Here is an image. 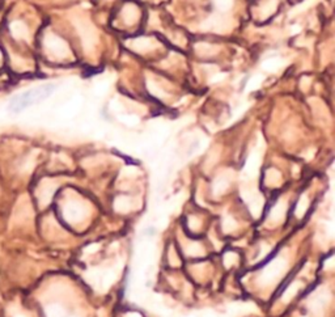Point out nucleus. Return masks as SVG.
Masks as SVG:
<instances>
[{
	"instance_id": "obj_1",
	"label": "nucleus",
	"mask_w": 335,
	"mask_h": 317,
	"mask_svg": "<svg viewBox=\"0 0 335 317\" xmlns=\"http://www.w3.org/2000/svg\"><path fill=\"white\" fill-rule=\"evenodd\" d=\"M55 88H57L55 84H42V85H38V87H33L24 90L21 93L12 97V100L10 101V107H8L10 108V112H12V113H21V112L28 109V108L33 107L36 103L42 102L50 94H53Z\"/></svg>"
},
{
	"instance_id": "obj_2",
	"label": "nucleus",
	"mask_w": 335,
	"mask_h": 317,
	"mask_svg": "<svg viewBox=\"0 0 335 317\" xmlns=\"http://www.w3.org/2000/svg\"><path fill=\"white\" fill-rule=\"evenodd\" d=\"M45 47H46L47 53L53 55L55 59H63L70 53L66 42L54 34H47L45 38Z\"/></svg>"
},
{
	"instance_id": "obj_3",
	"label": "nucleus",
	"mask_w": 335,
	"mask_h": 317,
	"mask_svg": "<svg viewBox=\"0 0 335 317\" xmlns=\"http://www.w3.org/2000/svg\"><path fill=\"white\" fill-rule=\"evenodd\" d=\"M10 33L12 34V37L15 40H27L28 36H29V32H28V27L23 21L17 20L10 25Z\"/></svg>"
},
{
	"instance_id": "obj_4",
	"label": "nucleus",
	"mask_w": 335,
	"mask_h": 317,
	"mask_svg": "<svg viewBox=\"0 0 335 317\" xmlns=\"http://www.w3.org/2000/svg\"><path fill=\"white\" fill-rule=\"evenodd\" d=\"M138 14H139V12H138V8H136L135 6L127 4L122 12L123 20L127 24H134L136 21V19H138Z\"/></svg>"
},
{
	"instance_id": "obj_5",
	"label": "nucleus",
	"mask_w": 335,
	"mask_h": 317,
	"mask_svg": "<svg viewBox=\"0 0 335 317\" xmlns=\"http://www.w3.org/2000/svg\"><path fill=\"white\" fill-rule=\"evenodd\" d=\"M130 46L133 47V49H135V50L146 51V50H151V49H153L155 44H153L150 38H139V40L131 41Z\"/></svg>"
},
{
	"instance_id": "obj_6",
	"label": "nucleus",
	"mask_w": 335,
	"mask_h": 317,
	"mask_svg": "<svg viewBox=\"0 0 335 317\" xmlns=\"http://www.w3.org/2000/svg\"><path fill=\"white\" fill-rule=\"evenodd\" d=\"M208 24V29L211 30H216V32H220V30H227L228 29V23L224 21L222 19H217V20H208L207 21Z\"/></svg>"
},
{
	"instance_id": "obj_7",
	"label": "nucleus",
	"mask_w": 335,
	"mask_h": 317,
	"mask_svg": "<svg viewBox=\"0 0 335 317\" xmlns=\"http://www.w3.org/2000/svg\"><path fill=\"white\" fill-rule=\"evenodd\" d=\"M196 49H198V54L200 55H211L213 54L212 49H216V47L209 46V45H199V46H196Z\"/></svg>"
},
{
	"instance_id": "obj_8",
	"label": "nucleus",
	"mask_w": 335,
	"mask_h": 317,
	"mask_svg": "<svg viewBox=\"0 0 335 317\" xmlns=\"http://www.w3.org/2000/svg\"><path fill=\"white\" fill-rule=\"evenodd\" d=\"M2 62H3V51L0 50V66H2Z\"/></svg>"
}]
</instances>
